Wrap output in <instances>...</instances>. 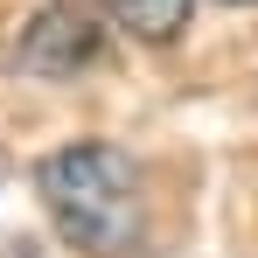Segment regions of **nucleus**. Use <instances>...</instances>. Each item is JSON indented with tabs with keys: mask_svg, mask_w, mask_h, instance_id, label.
<instances>
[{
	"mask_svg": "<svg viewBox=\"0 0 258 258\" xmlns=\"http://www.w3.org/2000/svg\"><path fill=\"white\" fill-rule=\"evenodd\" d=\"M35 196L56 216L63 244H77L84 258H126L140 251V168H133L126 147L112 140H77V147H56L35 168Z\"/></svg>",
	"mask_w": 258,
	"mask_h": 258,
	"instance_id": "nucleus-1",
	"label": "nucleus"
},
{
	"mask_svg": "<svg viewBox=\"0 0 258 258\" xmlns=\"http://www.w3.org/2000/svg\"><path fill=\"white\" fill-rule=\"evenodd\" d=\"M98 49H105V14L84 7V0H49L42 14L21 28V49H14V63L28 70V77H77L84 63H98Z\"/></svg>",
	"mask_w": 258,
	"mask_h": 258,
	"instance_id": "nucleus-2",
	"label": "nucleus"
},
{
	"mask_svg": "<svg viewBox=\"0 0 258 258\" xmlns=\"http://www.w3.org/2000/svg\"><path fill=\"white\" fill-rule=\"evenodd\" d=\"M126 35H140V42H174L181 28H188V7L196 0H98Z\"/></svg>",
	"mask_w": 258,
	"mask_h": 258,
	"instance_id": "nucleus-3",
	"label": "nucleus"
}]
</instances>
